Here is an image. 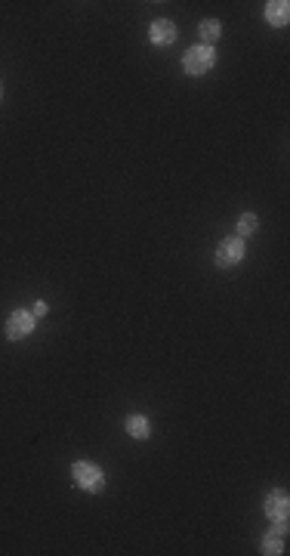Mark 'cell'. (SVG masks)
<instances>
[{
	"label": "cell",
	"instance_id": "obj_1",
	"mask_svg": "<svg viewBox=\"0 0 290 556\" xmlns=\"http://www.w3.org/2000/svg\"><path fill=\"white\" fill-rule=\"evenodd\" d=\"M72 476H74V486L83 488L87 495H99L105 488V473L90 461H77L72 463Z\"/></svg>",
	"mask_w": 290,
	"mask_h": 556
},
{
	"label": "cell",
	"instance_id": "obj_2",
	"mask_svg": "<svg viewBox=\"0 0 290 556\" xmlns=\"http://www.w3.org/2000/svg\"><path fill=\"white\" fill-rule=\"evenodd\" d=\"M214 62H216V49L214 47H188L186 49V56H182V68H186V75H192V77H201V75H207L210 68H214Z\"/></svg>",
	"mask_w": 290,
	"mask_h": 556
},
{
	"label": "cell",
	"instance_id": "obj_3",
	"mask_svg": "<svg viewBox=\"0 0 290 556\" xmlns=\"http://www.w3.org/2000/svg\"><path fill=\"white\" fill-rule=\"evenodd\" d=\"M244 254H247V247H244V238H238V235H232V238H223L216 245V266L219 269H232V266H238V263L244 260Z\"/></svg>",
	"mask_w": 290,
	"mask_h": 556
},
{
	"label": "cell",
	"instance_id": "obj_4",
	"mask_svg": "<svg viewBox=\"0 0 290 556\" xmlns=\"http://www.w3.org/2000/svg\"><path fill=\"white\" fill-rule=\"evenodd\" d=\"M31 331H34V316H31V312H25V309L10 312V318H6V327H3L6 340H25Z\"/></svg>",
	"mask_w": 290,
	"mask_h": 556
},
{
	"label": "cell",
	"instance_id": "obj_5",
	"mask_svg": "<svg viewBox=\"0 0 290 556\" xmlns=\"http://www.w3.org/2000/svg\"><path fill=\"white\" fill-rule=\"evenodd\" d=\"M266 516L278 525H287V516H290V501H287V491H272L266 497Z\"/></svg>",
	"mask_w": 290,
	"mask_h": 556
},
{
	"label": "cell",
	"instance_id": "obj_6",
	"mask_svg": "<svg viewBox=\"0 0 290 556\" xmlns=\"http://www.w3.org/2000/svg\"><path fill=\"white\" fill-rule=\"evenodd\" d=\"M148 40H152L154 47H170L176 40V25L170 22V19H154V22L148 25Z\"/></svg>",
	"mask_w": 290,
	"mask_h": 556
},
{
	"label": "cell",
	"instance_id": "obj_7",
	"mask_svg": "<svg viewBox=\"0 0 290 556\" xmlns=\"http://www.w3.org/2000/svg\"><path fill=\"white\" fill-rule=\"evenodd\" d=\"M266 22L275 25V28H284L290 22V3L287 0H272V3H266Z\"/></svg>",
	"mask_w": 290,
	"mask_h": 556
},
{
	"label": "cell",
	"instance_id": "obj_8",
	"mask_svg": "<svg viewBox=\"0 0 290 556\" xmlns=\"http://www.w3.org/2000/svg\"><path fill=\"white\" fill-rule=\"evenodd\" d=\"M284 532H287V525H278L275 534L272 532L266 534V541H263V553L266 556H281V553H284Z\"/></svg>",
	"mask_w": 290,
	"mask_h": 556
},
{
	"label": "cell",
	"instance_id": "obj_9",
	"mask_svg": "<svg viewBox=\"0 0 290 556\" xmlns=\"http://www.w3.org/2000/svg\"><path fill=\"white\" fill-rule=\"evenodd\" d=\"M127 433H130L133 439H148L152 436V426H148V417H143V415H130L127 417Z\"/></svg>",
	"mask_w": 290,
	"mask_h": 556
},
{
	"label": "cell",
	"instance_id": "obj_10",
	"mask_svg": "<svg viewBox=\"0 0 290 556\" xmlns=\"http://www.w3.org/2000/svg\"><path fill=\"white\" fill-rule=\"evenodd\" d=\"M198 31H201V40H204V47H214L219 38H223V25L216 22V19H204L201 22V28H198Z\"/></svg>",
	"mask_w": 290,
	"mask_h": 556
},
{
	"label": "cell",
	"instance_id": "obj_11",
	"mask_svg": "<svg viewBox=\"0 0 290 556\" xmlns=\"http://www.w3.org/2000/svg\"><path fill=\"white\" fill-rule=\"evenodd\" d=\"M257 226H259L257 213H244V217L238 219V238H247V235H253V232H257Z\"/></svg>",
	"mask_w": 290,
	"mask_h": 556
},
{
	"label": "cell",
	"instance_id": "obj_12",
	"mask_svg": "<svg viewBox=\"0 0 290 556\" xmlns=\"http://www.w3.org/2000/svg\"><path fill=\"white\" fill-rule=\"evenodd\" d=\"M31 316H34V318H40V316H47V303H44V300H38V303H34V309H31Z\"/></svg>",
	"mask_w": 290,
	"mask_h": 556
},
{
	"label": "cell",
	"instance_id": "obj_13",
	"mask_svg": "<svg viewBox=\"0 0 290 556\" xmlns=\"http://www.w3.org/2000/svg\"><path fill=\"white\" fill-rule=\"evenodd\" d=\"M0 96H3V87H0Z\"/></svg>",
	"mask_w": 290,
	"mask_h": 556
}]
</instances>
